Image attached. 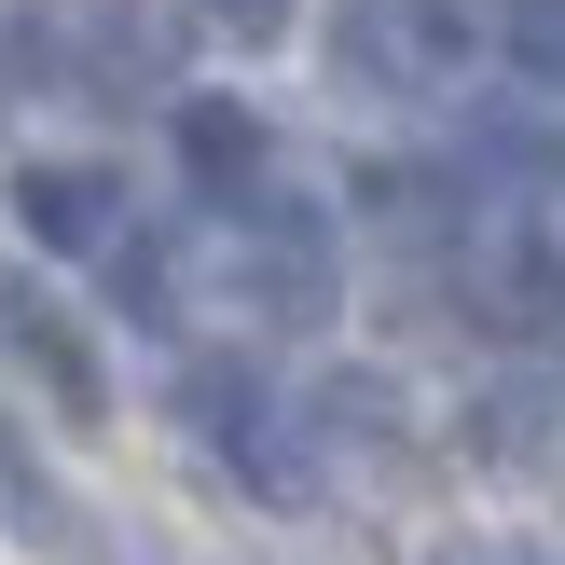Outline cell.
<instances>
[{"instance_id":"obj_11","label":"cell","mask_w":565,"mask_h":565,"mask_svg":"<svg viewBox=\"0 0 565 565\" xmlns=\"http://www.w3.org/2000/svg\"><path fill=\"white\" fill-rule=\"evenodd\" d=\"M497 42H511L524 83H552V97H565V0H497Z\"/></svg>"},{"instance_id":"obj_9","label":"cell","mask_w":565,"mask_h":565,"mask_svg":"<svg viewBox=\"0 0 565 565\" xmlns=\"http://www.w3.org/2000/svg\"><path fill=\"white\" fill-rule=\"evenodd\" d=\"M469 441L483 456H552V386H483L469 401Z\"/></svg>"},{"instance_id":"obj_2","label":"cell","mask_w":565,"mask_h":565,"mask_svg":"<svg viewBox=\"0 0 565 565\" xmlns=\"http://www.w3.org/2000/svg\"><path fill=\"white\" fill-rule=\"evenodd\" d=\"M235 290H248V318H276V331H318L331 318V290H345V276H331V221L318 207H290V193H248V248H235Z\"/></svg>"},{"instance_id":"obj_5","label":"cell","mask_w":565,"mask_h":565,"mask_svg":"<svg viewBox=\"0 0 565 565\" xmlns=\"http://www.w3.org/2000/svg\"><path fill=\"white\" fill-rule=\"evenodd\" d=\"M14 221H28L42 248H110L125 180H110V166H14Z\"/></svg>"},{"instance_id":"obj_10","label":"cell","mask_w":565,"mask_h":565,"mask_svg":"<svg viewBox=\"0 0 565 565\" xmlns=\"http://www.w3.org/2000/svg\"><path fill=\"white\" fill-rule=\"evenodd\" d=\"M303 428H318V441H386V428H401V401H386L373 373H331L318 401H303Z\"/></svg>"},{"instance_id":"obj_4","label":"cell","mask_w":565,"mask_h":565,"mask_svg":"<svg viewBox=\"0 0 565 565\" xmlns=\"http://www.w3.org/2000/svg\"><path fill=\"white\" fill-rule=\"evenodd\" d=\"M83 83L97 97H166V70H180V42H166V14H138V0H83Z\"/></svg>"},{"instance_id":"obj_6","label":"cell","mask_w":565,"mask_h":565,"mask_svg":"<svg viewBox=\"0 0 565 565\" xmlns=\"http://www.w3.org/2000/svg\"><path fill=\"white\" fill-rule=\"evenodd\" d=\"M456 180H469V193H552V180H565V152H552V125H539V110H469Z\"/></svg>"},{"instance_id":"obj_15","label":"cell","mask_w":565,"mask_h":565,"mask_svg":"<svg viewBox=\"0 0 565 565\" xmlns=\"http://www.w3.org/2000/svg\"><path fill=\"white\" fill-rule=\"evenodd\" d=\"M552 331H565V318H552Z\"/></svg>"},{"instance_id":"obj_1","label":"cell","mask_w":565,"mask_h":565,"mask_svg":"<svg viewBox=\"0 0 565 565\" xmlns=\"http://www.w3.org/2000/svg\"><path fill=\"white\" fill-rule=\"evenodd\" d=\"M469 42H483V0H345L331 14V70L386 83V97H428Z\"/></svg>"},{"instance_id":"obj_3","label":"cell","mask_w":565,"mask_h":565,"mask_svg":"<svg viewBox=\"0 0 565 565\" xmlns=\"http://www.w3.org/2000/svg\"><path fill=\"white\" fill-rule=\"evenodd\" d=\"M0 345H14L28 373H42V401L70 414V428H97V414H110V386H97V345H83V331L55 318V303L28 290V276H0Z\"/></svg>"},{"instance_id":"obj_14","label":"cell","mask_w":565,"mask_h":565,"mask_svg":"<svg viewBox=\"0 0 565 565\" xmlns=\"http://www.w3.org/2000/svg\"><path fill=\"white\" fill-rule=\"evenodd\" d=\"M456 565H539V552H456Z\"/></svg>"},{"instance_id":"obj_8","label":"cell","mask_w":565,"mask_h":565,"mask_svg":"<svg viewBox=\"0 0 565 565\" xmlns=\"http://www.w3.org/2000/svg\"><path fill=\"white\" fill-rule=\"evenodd\" d=\"M359 221L401 235V248H441L456 235V180H441V166H373V180H359Z\"/></svg>"},{"instance_id":"obj_12","label":"cell","mask_w":565,"mask_h":565,"mask_svg":"<svg viewBox=\"0 0 565 565\" xmlns=\"http://www.w3.org/2000/svg\"><path fill=\"white\" fill-rule=\"evenodd\" d=\"M110 303H125V318H152V331H166V303H180V263H166L152 235H110Z\"/></svg>"},{"instance_id":"obj_13","label":"cell","mask_w":565,"mask_h":565,"mask_svg":"<svg viewBox=\"0 0 565 565\" xmlns=\"http://www.w3.org/2000/svg\"><path fill=\"white\" fill-rule=\"evenodd\" d=\"M221 28H235V42H276V28H290V0H207Z\"/></svg>"},{"instance_id":"obj_7","label":"cell","mask_w":565,"mask_h":565,"mask_svg":"<svg viewBox=\"0 0 565 565\" xmlns=\"http://www.w3.org/2000/svg\"><path fill=\"white\" fill-rule=\"evenodd\" d=\"M180 166L221 193V207H248V193H263V110H235V97H180Z\"/></svg>"}]
</instances>
